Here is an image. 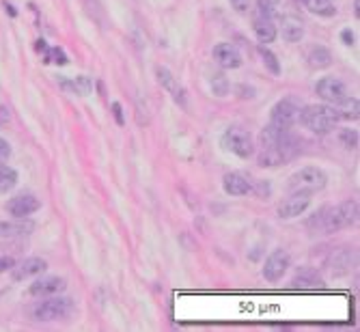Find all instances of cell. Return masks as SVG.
<instances>
[{
  "mask_svg": "<svg viewBox=\"0 0 360 332\" xmlns=\"http://www.w3.org/2000/svg\"><path fill=\"white\" fill-rule=\"evenodd\" d=\"M222 145L227 151H231V154H235L237 158H251L255 154V142H253V136L248 130L244 128H229L222 136Z\"/></svg>",
  "mask_w": 360,
  "mask_h": 332,
  "instance_id": "obj_5",
  "label": "cell"
},
{
  "mask_svg": "<svg viewBox=\"0 0 360 332\" xmlns=\"http://www.w3.org/2000/svg\"><path fill=\"white\" fill-rule=\"evenodd\" d=\"M291 265V257L287 251L283 248H276L272 255H269L265 259V265H263V279L267 283H279L283 277H285V272L289 270Z\"/></svg>",
  "mask_w": 360,
  "mask_h": 332,
  "instance_id": "obj_8",
  "label": "cell"
},
{
  "mask_svg": "<svg viewBox=\"0 0 360 332\" xmlns=\"http://www.w3.org/2000/svg\"><path fill=\"white\" fill-rule=\"evenodd\" d=\"M291 285L293 287H300V289H313V287H319L321 285V279H319V274H317L315 270L305 267V270L298 272L295 279L291 281Z\"/></svg>",
  "mask_w": 360,
  "mask_h": 332,
  "instance_id": "obj_21",
  "label": "cell"
},
{
  "mask_svg": "<svg viewBox=\"0 0 360 332\" xmlns=\"http://www.w3.org/2000/svg\"><path fill=\"white\" fill-rule=\"evenodd\" d=\"M337 112H339V119H345V121H358V117H360L358 100L347 95L341 104H337Z\"/></svg>",
  "mask_w": 360,
  "mask_h": 332,
  "instance_id": "obj_23",
  "label": "cell"
},
{
  "mask_svg": "<svg viewBox=\"0 0 360 332\" xmlns=\"http://www.w3.org/2000/svg\"><path fill=\"white\" fill-rule=\"evenodd\" d=\"M156 74H158V82L168 91V93H173L175 102L186 104V100H184V88L179 86V82L175 80V76H173L166 67H158V69H156Z\"/></svg>",
  "mask_w": 360,
  "mask_h": 332,
  "instance_id": "obj_19",
  "label": "cell"
},
{
  "mask_svg": "<svg viewBox=\"0 0 360 332\" xmlns=\"http://www.w3.org/2000/svg\"><path fill=\"white\" fill-rule=\"evenodd\" d=\"M15 184H18V173H15V168H11L7 164H0V194L13 190Z\"/></svg>",
  "mask_w": 360,
  "mask_h": 332,
  "instance_id": "obj_25",
  "label": "cell"
},
{
  "mask_svg": "<svg viewBox=\"0 0 360 332\" xmlns=\"http://www.w3.org/2000/svg\"><path fill=\"white\" fill-rule=\"evenodd\" d=\"M9 156H11V145L5 138H0V162H5Z\"/></svg>",
  "mask_w": 360,
  "mask_h": 332,
  "instance_id": "obj_31",
  "label": "cell"
},
{
  "mask_svg": "<svg viewBox=\"0 0 360 332\" xmlns=\"http://www.w3.org/2000/svg\"><path fill=\"white\" fill-rule=\"evenodd\" d=\"M231 7L237 11V13H246L248 7H251V0H229Z\"/></svg>",
  "mask_w": 360,
  "mask_h": 332,
  "instance_id": "obj_30",
  "label": "cell"
},
{
  "mask_svg": "<svg viewBox=\"0 0 360 332\" xmlns=\"http://www.w3.org/2000/svg\"><path fill=\"white\" fill-rule=\"evenodd\" d=\"M112 112H114V119H116V124L119 126H124L126 124V119H124V110H121V104H112Z\"/></svg>",
  "mask_w": 360,
  "mask_h": 332,
  "instance_id": "obj_32",
  "label": "cell"
},
{
  "mask_svg": "<svg viewBox=\"0 0 360 332\" xmlns=\"http://www.w3.org/2000/svg\"><path fill=\"white\" fill-rule=\"evenodd\" d=\"M229 80H227V76L225 74H214L212 76V91H214V95H218V98H225L227 93H229Z\"/></svg>",
  "mask_w": 360,
  "mask_h": 332,
  "instance_id": "obj_27",
  "label": "cell"
},
{
  "mask_svg": "<svg viewBox=\"0 0 360 332\" xmlns=\"http://www.w3.org/2000/svg\"><path fill=\"white\" fill-rule=\"evenodd\" d=\"M41 207V201L33 194H18L13 199H9L7 203V211L13 218H26L35 214V211Z\"/></svg>",
  "mask_w": 360,
  "mask_h": 332,
  "instance_id": "obj_11",
  "label": "cell"
},
{
  "mask_svg": "<svg viewBox=\"0 0 360 332\" xmlns=\"http://www.w3.org/2000/svg\"><path fill=\"white\" fill-rule=\"evenodd\" d=\"M358 7H360V0H354V11H356V18H358V13H360V11H358Z\"/></svg>",
  "mask_w": 360,
  "mask_h": 332,
  "instance_id": "obj_36",
  "label": "cell"
},
{
  "mask_svg": "<svg viewBox=\"0 0 360 332\" xmlns=\"http://www.w3.org/2000/svg\"><path fill=\"white\" fill-rule=\"evenodd\" d=\"M298 121L302 124L307 130H311L317 136H326L330 134L337 124H339V112L335 106H326V104H313V106H305L300 108V117Z\"/></svg>",
  "mask_w": 360,
  "mask_h": 332,
  "instance_id": "obj_2",
  "label": "cell"
},
{
  "mask_svg": "<svg viewBox=\"0 0 360 332\" xmlns=\"http://www.w3.org/2000/svg\"><path fill=\"white\" fill-rule=\"evenodd\" d=\"M341 39L345 41V46H354V41H356V37H354L352 30H343V33H341Z\"/></svg>",
  "mask_w": 360,
  "mask_h": 332,
  "instance_id": "obj_34",
  "label": "cell"
},
{
  "mask_svg": "<svg viewBox=\"0 0 360 332\" xmlns=\"http://www.w3.org/2000/svg\"><path fill=\"white\" fill-rule=\"evenodd\" d=\"M315 91H317V95H319L324 102L333 104V106L341 104V102L347 98V86H345L341 80H337V78H321V80L317 82Z\"/></svg>",
  "mask_w": 360,
  "mask_h": 332,
  "instance_id": "obj_9",
  "label": "cell"
},
{
  "mask_svg": "<svg viewBox=\"0 0 360 332\" xmlns=\"http://www.w3.org/2000/svg\"><path fill=\"white\" fill-rule=\"evenodd\" d=\"M5 9H7V11H9V13H11V15H15V9H13V7H11V5H7V3H5Z\"/></svg>",
  "mask_w": 360,
  "mask_h": 332,
  "instance_id": "obj_37",
  "label": "cell"
},
{
  "mask_svg": "<svg viewBox=\"0 0 360 332\" xmlns=\"http://www.w3.org/2000/svg\"><path fill=\"white\" fill-rule=\"evenodd\" d=\"M13 265H15V261L11 257H0V274L7 272V270H11Z\"/></svg>",
  "mask_w": 360,
  "mask_h": 332,
  "instance_id": "obj_33",
  "label": "cell"
},
{
  "mask_svg": "<svg viewBox=\"0 0 360 332\" xmlns=\"http://www.w3.org/2000/svg\"><path fill=\"white\" fill-rule=\"evenodd\" d=\"M46 270H48L46 259H41V257H31V259L22 261L20 265H13V267H11V279H13V281H28V279L41 277Z\"/></svg>",
  "mask_w": 360,
  "mask_h": 332,
  "instance_id": "obj_12",
  "label": "cell"
},
{
  "mask_svg": "<svg viewBox=\"0 0 360 332\" xmlns=\"http://www.w3.org/2000/svg\"><path fill=\"white\" fill-rule=\"evenodd\" d=\"M298 154V140L289 130H279L274 126L263 128L259 136V164L279 166Z\"/></svg>",
  "mask_w": 360,
  "mask_h": 332,
  "instance_id": "obj_1",
  "label": "cell"
},
{
  "mask_svg": "<svg viewBox=\"0 0 360 332\" xmlns=\"http://www.w3.org/2000/svg\"><path fill=\"white\" fill-rule=\"evenodd\" d=\"M281 35L289 44H298L305 37V24L295 15H283L281 18Z\"/></svg>",
  "mask_w": 360,
  "mask_h": 332,
  "instance_id": "obj_15",
  "label": "cell"
},
{
  "mask_svg": "<svg viewBox=\"0 0 360 332\" xmlns=\"http://www.w3.org/2000/svg\"><path fill=\"white\" fill-rule=\"evenodd\" d=\"M317 227L324 233H337L345 227H352L358 220V203L356 201H343L337 207H326L319 211Z\"/></svg>",
  "mask_w": 360,
  "mask_h": 332,
  "instance_id": "obj_3",
  "label": "cell"
},
{
  "mask_svg": "<svg viewBox=\"0 0 360 332\" xmlns=\"http://www.w3.org/2000/svg\"><path fill=\"white\" fill-rule=\"evenodd\" d=\"M253 30L261 44H272L276 39V24L272 18H263V15H255L253 18Z\"/></svg>",
  "mask_w": 360,
  "mask_h": 332,
  "instance_id": "obj_17",
  "label": "cell"
},
{
  "mask_svg": "<svg viewBox=\"0 0 360 332\" xmlns=\"http://www.w3.org/2000/svg\"><path fill=\"white\" fill-rule=\"evenodd\" d=\"M339 140L345 149H356L358 147V132L356 130H341Z\"/></svg>",
  "mask_w": 360,
  "mask_h": 332,
  "instance_id": "obj_29",
  "label": "cell"
},
{
  "mask_svg": "<svg viewBox=\"0 0 360 332\" xmlns=\"http://www.w3.org/2000/svg\"><path fill=\"white\" fill-rule=\"evenodd\" d=\"M311 205V194L309 192H291L289 199H285L281 205H279V218H298V216H302L307 207Z\"/></svg>",
  "mask_w": 360,
  "mask_h": 332,
  "instance_id": "obj_10",
  "label": "cell"
},
{
  "mask_svg": "<svg viewBox=\"0 0 360 332\" xmlns=\"http://www.w3.org/2000/svg\"><path fill=\"white\" fill-rule=\"evenodd\" d=\"M35 231V223L26 218H13L0 223V237H18V235H28Z\"/></svg>",
  "mask_w": 360,
  "mask_h": 332,
  "instance_id": "obj_16",
  "label": "cell"
},
{
  "mask_svg": "<svg viewBox=\"0 0 360 332\" xmlns=\"http://www.w3.org/2000/svg\"><path fill=\"white\" fill-rule=\"evenodd\" d=\"M61 86L65 88V91H72V93H76V95H88L91 93V88H93V82L88 80L86 76H78V78H65V76H61Z\"/></svg>",
  "mask_w": 360,
  "mask_h": 332,
  "instance_id": "obj_20",
  "label": "cell"
},
{
  "mask_svg": "<svg viewBox=\"0 0 360 332\" xmlns=\"http://www.w3.org/2000/svg\"><path fill=\"white\" fill-rule=\"evenodd\" d=\"M309 63H311V67L324 69V67H328L330 63H333V54H330V50L317 46V48H313L309 52Z\"/></svg>",
  "mask_w": 360,
  "mask_h": 332,
  "instance_id": "obj_24",
  "label": "cell"
},
{
  "mask_svg": "<svg viewBox=\"0 0 360 332\" xmlns=\"http://www.w3.org/2000/svg\"><path fill=\"white\" fill-rule=\"evenodd\" d=\"M259 54L263 56V63L267 65V69H269V72H272L274 76H279V74H281V65H279V60H276V56H274L272 52H269L267 48H263V46L259 48Z\"/></svg>",
  "mask_w": 360,
  "mask_h": 332,
  "instance_id": "obj_28",
  "label": "cell"
},
{
  "mask_svg": "<svg viewBox=\"0 0 360 332\" xmlns=\"http://www.w3.org/2000/svg\"><path fill=\"white\" fill-rule=\"evenodd\" d=\"M298 117H300V104L287 98L274 104L272 114H269V126H274L279 130H291L298 124Z\"/></svg>",
  "mask_w": 360,
  "mask_h": 332,
  "instance_id": "obj_7",
  "label": "cell"
},
{
  "mask_svg": "<svg viewBox=\"0 0 360 332\" xmlns=\"http://www.w3.org/2000/svg\"><path fill=\"white\" fill-rule=\"evenodd\" d=\"M328 184V175L317 168V166H305L295 171L289 179H287V190L289 192H319L324 190Z\"/></svg>",
  "mask_w": 360,
  "mask_h": 332,
  "instance_id": "obj_4",
  "label": "cell"
},
{
  "mask_svg": "<svg viewBox=\"0 0 360 332\" xmlns=\"http://www.w3.org/2000/svg\"><path fill=\"white\" fill-rule=\"evenodd\" d=\"M279 7H281V0H257V9H255V15H263V18H272L279 13Z\"/></svg>",
  "mask_w": 360,
  "mask_h": 332,
  "instance_id": "obj_26",
  "label": "cell"
},
{
  "mask_svg": "<svg viewBox=\"0 0 360 332\" xmlns=\"http://www.w3.org/2000/svg\"><path fill=\"white\" fill-rule=\"evenodd\" d=\"M65 287H67L65 279H61V277H48V279H41L35 285H31V296L48 298V296H56V293L65 291Z\"/></svg>",
  "mask_w": 360,
  "mask_h": 332,
  "instance_id": "obj_14",
  "label": "cell"
},
{
  "mask_svg": "<svg viewBox=\"0 0 360 332\" xmlns=\"http://www.w3.org/2000/svg\"><path fill=\"white\" fill-rule=\"evenodd\" d=\"M305 5H307V9L311 13L321 15V18H333V15H337V9H335L333 0H305Z\"/></svg>",
  "mask_w": 360,
  "mask_h": 332,
  "instance_id": "obj_22",
  "label": "cell"
},
{
  "mask_svg": "<svg viewBox=\"0 0 360 332\" xmlns=\"http://www.w3.org/2000/svg\"><path fill=\"white\" fill-rule=\"evenodd\" d=\"M214 58L222 69H237L242 65V54L231 44H218L214 48Z\"/></svg>",
  "mask_w": 360,
  "mask_h": 332,
  "instance_id": "obj_13",
  "label": "cell"
},
{
  "mask_svg": "<svg viewBox=\"0 0 360 332\" xmlns=\"http://www.w3.org/2000/svg\"><path fill=\"white\" fill-rule=\"evenodd\" d=\"M9 119H11V112H9V108L0 106V126H5Z\"/></svg>",
  "mask_w": 360,
  "mask_h": 332,
  "instance_id": "obj_35",
  "label": "cell"
},
{
  "mask_svg": "<svg viewBox=\"0 0 360 332\" xmlns=\"http://www.w3.org/2000/svg\"><path fill=\"white\" fill-rule=\"evenodd\" d=\"M222 186H225V192L231 194V197H244V194H248V192L253 190V188H251V181H248L244 175H239V173H229V175H225Z\"/></svg>",
  "mask_w": 360,
  "mask_h": 332,
  "instance_id": "obj_18",
  "label": "cell"
},
{
  "mask_svg": "<svg viewBox=\"0 0 360 332\" xmlns=\"http://www.w3.org/2000/svg\"><path fill=\"white\" fill-rule=\"evenodd\" d=\"M72 311H74V302L69 298H50L39 302L33 315L39 321H56V319H67Z\"/></svg>",
  "mask_w": 360,
  "mask_h": 332,
  "instance_id": "obj_6",
  "label": "cell"
}]
</instances>
